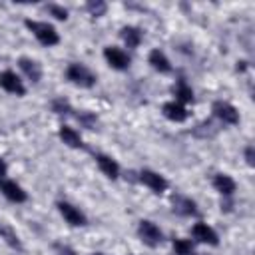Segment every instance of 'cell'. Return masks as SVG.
<instances>
[{
	"mask_svg": "<svg viewBox=\"0 0 255 255\" xmlns=\"http://www.w3.org/2000/svg\"><path fill=\"white\" fill-rule=\"evenodd\" d=\"M137 235H139V239H141L145 245H149V247H157V245L161 243V239H163L161 229H159L153 221H147V219H141V221H139V225H137Z\"/></svg>",
	"mask_w": 255,
	"mask_h": 255,
	"instance_id": "obj_3",
	"label": "cell"
},
{
	"mask_svg": "<svg viewBox=\"0 0 255 255\" xmlns=\"http://www.w3.org/2000/svg\"><path fill=\"white\" fill-rule=\"evenodd\" d=\"M92 255H104V253H92Z\"/></svg>",
	"mask_w": 255,
	"mask_h": 255,
	"instance_id": "obj_27",
	"label": "cell"
},
{
	"mask_svg": "<svg viewBox=\"0 0 255 255\" xmlns=\"http://www.w3.org/2000/svg\"><path fill=\"white\" fill-rule=\"evenodd\" d=\"M213 116L217 120H221L223 124H229V126H235L239 122V112L229 104V102H223V100H217L213 102V108H211Z\"/></svg>",
	"mask_w": 255,
	"mask_h": 255,
	"instance_id": "obj_4",
	"label": "cell"
},
{
	"mask_svg": "<svg viewBox=\"0 0 255 255\" xmlns=\"http://www.w3.org/2000/svg\"><path fill=\"white\" fill-rule=\"evenodd\" d=\"M147 60H149V64H151V68H153L155 72H159V74H169V72H171V64H169V60H167V56H165L159 48L151 50Z\"/></svg>",
	"mask_w": 255,
	"mask_h": 255,
	"instance_id": "obj_14",
	"label": "cell"
},
{
	"mask_svg": "<svg viewBox=\"0 0 255 255\" xmlns=\"http://www.w3.org/2000/svg\"><path fill=\"white\" fill-rule=\"evenodd\" d=\"M18 66H20V70L26 74V78H28V80H32L34 84L42 80V68H40V64H38L36 60L20 58V60H18Z\"/></svg>",
	"mask_w": 255,
	"mask_h": 255,
	"instance_id": "obj_15",
	"label": "cell"
},
{
	"mask_svg": "<svg viewBox=\"0 0 255 255\" xmlns=\"http://www.w3.org/2000/svg\"><path fill=\"white\" fill-rule=\"evenodd\" d=\"M120 36H122V40L128 48H137L139 42H141V30L135 28V26H124L120 30Z\"/></svg>",
	"mask_w": 255,
	"mask_h": 255,
	"instance_id": "obj_19",
	"label": "cell"
},
{
	"mask_svg": "<svg viewBox=\"0 0 255 255\" xmlns=\"http://www.w3.org/2000/svg\"><path fill=\"white\" fill-rule=\"evenodd\" d=\"M48 12H50L54 18H58V20H66V18H68V10L62 8V6H58V4H50V6H48Z\"/></svg>",
	"mask_w": 255,
	"mask_h": 255,
	"instance_id": "obj_22",
	"label": "cell"
},
{
	"mask_svg": "<svg viewBox=\"0 0 255 255\" xmlns=\"http://www.w3.org/2000/svg\"><path fill=\"white\" fill-rule=\"evenodd\" d=\"M96 163H98L100 171H102L106 177H110V179H118V177H120V165H118V161L112 159L110 155H106V153H96Z\"/></svg>",
	"mask_w": 255,
	"mask_h": 255,
	"instance_id": "obj_11",
	"label": "cell"
},
{
	"mask_svg": "<svg viewBox=\"0 0 255 255\" xmlns=\"http://www.w3.org/2000/svg\"><path fill=\"white\" fill-rule=\"evenodd\" d=\"M191 235H193V239L199 241V243H207V245H217V243H219V237H217L215 229H213L211 225L203 223V221H199V223H195V225L191 227Z\"/></svg>",
	"mask_w": 255,
	"mask_h": 255,
	"instance_id": "obj_9",
	"label": "cell"
},
{
	"mask_svg": "<svg viewBox=\"0 0 255 255\" xmlns=\"http://www.w3.org/2000/svg\"><path fill=\"white\" fill-rule=\"evenodd\" d=\"M26 24V28L34 34V38L42 44V46H56L58 42H60V36H58V32H56V28L52 26V24H48V22H40V20H26L24 22Z\"/></svg>",
	"mask_w": 255,
	"mask_h": 255,
	"instance_id": "obj_1",
	"label": "cell"
},
{
	"mask_svg": "<svg viewBox=\"0 0 255 255\" xmlns=\"http://www.w3.org/2000/svg\"><path fill=\"white\" fill-rule=\"evenodd\" d=\"M104 58L114 70H128V66H129V56L118 46L104 48Z\"/></svg>",
	"mask_w": 255,
	"mask_h": 255,
	"instance_id": "obj_6",
	"label": "cell"
},
{
	"mask_svg": "<svg viewBox=\"0 0 255 255\" xmlns=\"http://www.w3.org/2000/svg\"><path fill=\"white\" fill-rule=\"evenodd\" d=\"M66 78H68L72 84L80 86V88H92V86L96 84V74H94L88 66L78 64V62H74V64L68 66Z\"/></svg>",
	"mask_w": 255,
	"mask_h": 255,
	"instance_id": "obj_2",
	"label": "cell"
},
{
	"mask_svg": "<svg viewBox=\"0 0 255 255\" xmlns=\"http://www.w3.org/2000/svg\"><path fill=\"white\" fill-rule=\"evenodd\" d=\"M171 205H173V211L179 213V215H197V205L193 199L185 197V195H173L171 197Z\"/></svg>",
	"mask_w": 255,
	"mask_h": 255,
	"instance_id": "obj_13",
	"label": "cell"
},
{
	"mask_svg": "<svg viewBox=\"0 0 255 255\" xmlns=\"http://www.w3.org/2000/svg\"><path fill=\"white\" fill-rule=\"evenodd\" d=\"M173 96H175V102H179L181 106L183 104H191L193 102V90L187 86V82L183 78H179L173 86Z\"/></svg>",
	"mask_w": 255,
	"mask_h": 255,
	"instance_id": "obj_18",
	"label": "cell"
},
{
	"mask_svg": "<svg viewBox=\"0 0 255 255\" xmlns=\"http://www.w3.org/2000/svg\"><path fill=\"white\" fill-rule=\"evenodd\" d=\"M245 157H247V163L253 165V147H251V145L245 149Z\"/></svg>",
	"mask_w": 255,
	"mask_h": 255,
	"instance_id": "obj_26",
	"label": "cell"
},
{
	"mask_svg": "<svg viewBox=\"0 0 255 255\" xmlns=\"http://www.w3.org/2000/svg\"><path fill=\"white\" fill-rule=\"evenodd\" d=\"M0 88L6 90L8 94H14V96H24L26 94V88L22 84V80L16 76V72L12 70H4L0 72Z\"/></svg>",
	"mask_w": 255,
	"mask_h": 255,
	"instance_id": "obj_5",
	"label": "cell"
},
{
	"mask_svg": "<svg viewBox=\"0 0 255 255\" xmlns=\"http://www.w3.org/2000/svg\"><path fill=\"white\" fill-rule=\"evenodd\" d=\"M161 112H163V116L167 118V120H171V122H177V124H181V122H185L187 120V116H189V112L185 110V106H181L179 102H165L163 104V108H161Z\"/></svg>",
	"mask_w": 255,
	"mask_h": 255,
	"instance_id": "obj_12",
	"label": "cell"
},
{
	"mask_svg": "<svg viewBox=\"0 0 255 255\" xmlns=\"http://www.w3.org/2000/svg\"><path fill=\"white\" fill-rule=\"evenodd\" d=\"M58 135H60V139H62L68 147H82V145H84L82 135H80L74 128H70V126H60Z\"/></svg>",
	"mask_w": 255,
	"mask_h": 255,
	"instance_id": "obj_17",
	"label": "cell"
},
{
	"mask_svg": "<svg viewBox=\"0 0 255 255\" xmlns=\"http://www.w3.org/2000/svg\"><path fill=\"white\" fill-rule=\"evenodd\" d=\"M54 249H56V255H76V251H74L72 247L62 245V243H56V245H54Z\"/></svg>",
	"mask_w": 255,
	"mask_h": 255,
	"instance_id": "obj_24",
	"label": "cell"
},
{
	"mask_svg": "<svg viewBox=\"0 0 255 255\" xmlns=\"http://www.w3.org/2000/svg\"><path fill=\"white\" fill-rule=\"evenodd\" d=\"M139 181H141L145 187H149L153 193H163V191L167 189V179H165L163 175L151 171V169H141V171H139Z\"/></svg>",
	"mask_w": 255,
	"mask_h": 255,
	"instance_id": "obj_7",
	"label": "cell"
},
{
	"mask_svg": "<svg viewBox=\"0 0 255 255\" xmlns=\"http://www.w3.org/2000/svg\"><path fill=\"white\" fill-rule=\"evenodd\" d=\"M213 187L221 193V195H225V197H229V195H233L235 193V179L231 177V175H227V173H217L215 177H213Z\"/></svg>",
	"mask_w": 255,
	"mask_h": 255,
	"instance_id": "obj_16",
	"label": "cell"
},
{
	"mask_svg": "<svg viewBox=\"0 0 255 255\" xmlns=\"http://www.w3.org/2000/svg\"><path fill=\"white\" fill-rule=\"evenodd\" d=\"M6 171H8V165H6V161L0 157V179L6 177Z\"/></svg>",
	"mask_w": 255,
	"mask_h": 255,
	"instance_id": "obj_25",
	"label": "cell"
},
{
	"mask_svg": "<svg viewBox=\"0 0 255 255\" xmlns=\"http://www.w3.org/2000/svg\"><path fill=\"white\" fill-rule=\"evenodd\" d=\"M173 251L175 255H193V243L189 239H181V237H175L173 239Z\"/></svg>",
	"mask_w": 255,
	"mask_h": 255,
	"instance_id": "obj_20",
	"label": "cell"
},
{
	"mask_svg": "<svg viewBox=\"0 0 255 255\" xmlns=\"http://www.w3.org/2000/svg\"><path fill=\"white\" fill-rule=\"evenodd\" d=\"M0 235H4L6 237V241L10 243V245H14V247H18V237L10 231V227H4V225H0Z\"/></svg>",
	"mask_w": 255,
	"mask_h": 255,
	"instance_id": "obj_23",
	"label": "cell"
},
{
	"mask_svg": "<svg viewBox=\"0 0 255 255\" xmlns=\"http://www.w3.org/2000/svg\"><path fill=\"white\" fill-rule=\"evenodd\" d=\"M58 209H60L62 217L66 219V223H70V225H74V227H82V225L88 223L86 215H84L78 207H74L72 203H68V201H60V203H58Z\"/></svg>",
	"mask_w": 255,
	"mask_h": 255,
	"instance_id": "obj_8",
	"label": "cell"
},
{
	"mask_svg": "<svg viewBox=\"0 0 255 255\" xmlns=\"http://www.w3.org/2000/svg\"><path fill=\"white\" fill-rule=\"evenodd\" d=\"M0 193L6 197V199H10V201H14V203H22V201H26L28 199V195H26V191L16 183V181H12V179H0Z\"/></svg>",
	"mask_w": 255,
	"mask_h": 255,
	"instance_id": "obj_10",
	"label": "cell"
},
{
	"mask_svg": "<svg viewBox=\"0 0 255 255\" xmlns=\"http://www.w3.org/2000/svg\"><path fill=\"white\" fill-rule=\"evenodd\" d=\"M88 12L92 14V16H104L106 14V10H108V6H106V2H88Z\"/></svg>",
	"mask_w": 255,
	"mask_h": 255,
	"instance_id": "obj_21",
	"label": "cell"
}]
</instances>
